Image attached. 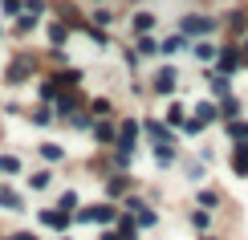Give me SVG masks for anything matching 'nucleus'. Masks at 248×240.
<instances>
[{
	"instance_id": "1",
	"label": "nucleus",
	"mask_w": 248,
	"mask_h": 240,
	"mask_svg": "<svg viewBox=\"0 0 248 240\" xmlns=\"http://www.w3.org/2000/svg\"><path fill=\"white\" fill-rule=\"evenodd\" d=\"M114 216H118V212H114L110 204H94V208H81L78 220H81V224H110Z\"/></svg>"
},
{
	"instance_id": "2",
	"label": "nucleus",
	"mask_w": 248,
	"mask_h": 240,
	"mask_svg": "<svg viewBox=\"0 0 248 240\" xmlns=\"http://www.w3.org/2000/svg\"><path fill=\"white\" fill-rule=\"evenodd\" d=\"M134 139H139V122L126 118V122H122V130H118V151L122 155H134Z\"/></svg>"
},
{
	"instance_id": "3",
	"label": "nucleus",
	"mask_w": 248,
	"mask_h": 240,
	"mask_svg": "<svg viewBox=\"0 0 248 240\" xmlns=\"http://www.w3.org/2000/svg\"><path fill=\"white\" fill-rule=\"evenodd\" d=\"M69 220H74V216H69L65 208H45V212H41V224H49V228H61V232L69 228Z\"/></svg>"
},
{
	"instance_id": "4",
	"label": "nucleus",
	"mask_w": 248,
	"mask_h": 240,
	"mask_svg": "<svg viewBox=\"0 0 248 240\" xmlns=\"http://www.w3.org/2000/svg\"><path fill=\"white\" fill-rule=\"evenodd\" d=\"M216 29L212 16H183V33H195V37H208Z\"/></svg>"
},
{
	"instance_id": "5",
	"label": "nucleus",
	"mask_w": 248,
	"mask_h": 240,
	"mask_svg": "<svg viewBox=\"0 0 248 240\" xmlns=\"http://www.w3.org/2000/svg\"><path fill=\"white\" fill-rule=\"evenodd\" d=\"M151 81H155V94H175V69H171V65H167V69H159Z\"/></svg>"
},
{
	"instance_id": "6",
	"label": "nucleus",
	"mask_w": 248,
	"mask_h": 240,
	"mask_svg": "<svg viewBox=\"0 0 248 240\" xmlns=\"http://www.w3.org/2000/svg\"><path fill=\"white\" fill-rule=\"evenodd\" d=\"M232 171L240 175V179L248 175V143H236L232 147Z\"/></svg>"
},
{
	"instance_id": "7",
	"label": "nucleus",
	"mask_w": 248,
	"mask_h": 240,
	"mask_svg": "<svg viewBox=\"0 0 248 240\" xmlns=\"http://www.w3.org/2000/svg\"><path fill=\"white\" fill-rule=\"evenodd\" d=\"M240 61H244V57H240V53H236V49H224V53H220V57H216V65H220V74H232V69H236V65H240Z\"/></svg>"
},
{
	"instance_id": "8",
	"label": "nucleus",
	"mask_w": 248,
	"mask_h": 240,
	"mask_svg": "<svg viewBox=\"0 0 248 240\" xmlns=\"http://www.w3.org/2000/svg\"><path fill=\"white\" fill-rule=\"evenodd\" d=\"M220 118L236 122V118H240V102H236V98H224V106H220Z\"/></svg>"
},
{
	"instance_id": "9",
	"label": "nucleus",
	"mask_w": 248,
	"mask_h": 240,
	"mask_svg": "<svg viewBox=\"0 0 248 240\" xmlns=\"http://www.w3.org/2000/svg\"><path fill=\"white\" fill-rule=\"evenodd\" d=\"M118 240H139V224H134L130 216H126V220L118 224Z\"/></svg>"
},
{
	"instance_id": "10",
	"label": "nucleus",
	"mask_w": 248,
	"mask_h": 240,
	"mask_svg": "<svg viewBox=\"0 0 248 240\" xmlns=\"http://www.w3.org/2000/svg\"><path fill=\"white\" fill-rule=\"evenodd\" d=\"M151 29H155V16H151V13H139V16H134V33H139V37L151 33Z\"/></svg>"
},
{
	"instance_id": "11",
	"label": "nucleus",
	"mask_w": 248,
	"mask_h": 240,
	"mask_svg": "<svg viewBox=\"0 0 248 240\" xmlns=\"http://www.w3.org/2000/svg\"><path fill=\"white\" fill-rule=\"evenodd\" d=\"M147 134H151L155 143H171V130H167V127H159V122H147Z\"/></svg>"
},
{
	"instance_id": "12",
	"label": "nucleus",
	"mask_w": 248,
	"mask_h": 240,
	"mask_svg": "<svg viewBox=\"0 0 248 240\" xmlns=\"http://www.w3.org/2000/svg\"><path fill=\"white\" fill-rule=\"evenodd\" d=\"M195 118H200V122H212V118H220V114H216L212 102H200V106H195Z\"/></svg>"
},
{
	"instance_id": "13",
	"label": "nucleus",
	"mask_w": 248,
	"mask_h": 240,
	"mask_svg": "<svg viewBox=\"0 0 248 240\" xmlns=\"http://www.w3.org/2000/svg\"><path fill=\"white\" fill-rule=\"evenodd\" d=\"M53 81H57V86H61V90H65V86H69V90H74V86H78V81H81V74H78V69H69V74H57Z\"/></svg>"
},
{
	"instance_id": "14",
	"label": "nucleus",
	"mask_w": 248,
	"mask_h": 240,
	"mask_svg": "<svg viewBox=\"0 0 248 240\" xmlns=\"http://www.w3.org/2000/svg\"><path fill=\"white\" fill-rule=\"evenodd\" d=\"M106 187H110V195H122V192H126V175H110Z\"/></svg>"
},
{
	"instance_id": "15",
	"label": "nucleus",
	"mask_w": 248,
	"mask_h": 240,
	"mask_svg": "<svg viewBox=\"0 0 248 240\" xmlns=\"http://www.w3.org/2000/svg\"><path fill=\"white\" fill-rule=\"evenodd\" d=\"M195 57H200V61H212V57H216V45H212V41H200V45H195Z\"/></svg>"
},
{
	"instance_id": "16",
	"label": "nucleus",
	"mask_w": 248,
	"mask_h": 240,
	"mask_svg": "<svg viewBox=\"0 0 248 240\" xmlns=\"http://www.w3.org/2000/svg\"><path fill=\"white\" fill-rule=\"evenodd\" d=\"M94 134L102 143H118V134H114V127H110V122H102V127H94Z\"/></svg>"
},
{
	"instance_id": "17",
	"label": "nucleus",
	"mask_w": 248,
	"mask_h": 240,
	"mask_svg": "<svg viewBox=\"0 0 248 240\" xmlns=\"http://www.w3.org/2000/svg\"><path fill=\"white\" fill-rule=\"evenodd\" d=\"M228 134H232L236 143H248V122H232V127H228Z\"/></svg>"
},
{
	"instance_id": "18",
	"label": "nucleus",
	"mask_w": 248,
	"mask_h": 240,
	"mask_svg": "<svg viewBox=\"0 0 248 240\" xmlns=\"http://www.w3.org/2000/svg\"><path fill=\"white\" fill-rule=\"evenodd\" d=\"M74 110H78V98H74V94H69V98L61 94V102H57V114H74Z\"/></svg>"
},
{
	"instance_id": "19",
	"label": "nucleus",
	"mask_w": 248,
	"mask_h": 240,
	"mask_svg": "<svg viewBox=\"0 0 248 240\" xmlns=\"http://www.w3.org/2000/svg\"><path fill=\"white\" fill-rule=\"evenodd\" d=\"M0 171H4V175H16V171H20V163L13 159V155H0Z\"/></svg>"
},
{
	"instance_id": "20",
	"label": "nucleus",
	"mask_w": 248,
	"mask_h": 240,
	"mask_svg": "<svg viewBox=\"0 0 248 240\" xmlns=\"http://www.w3.org/2000/svg\"><path fill=\"white\" fill-rule=\"evenodd\" d=\"M139 53H163V45H155V41L142 33V37H139Z\"/></svg>"
},
{
	"instance_id": "21",
	"label": "nucleus",
	"mask_w": 248,
	"mask_h": 240,
	"mask_svg": "<svg viewBox=\"0 0 248 240\" xmlns=\"http://www.w3.org/2000/svg\"><path fill=\"white\" fill-rule=\"evenodd\" d=\"M25 74H29V61H16V65L8 69V81H13V86H16V81L25 78Z\"/></svg>"
},
{
	"instance_id": "22",
	"label": "nucleus",
	"mask_w": 248,
	"mask_h": 240,
	"mask_svg": "<svg viewBox=\"0 0 248 240\" xmlns=\"http://www.w3.org/2000/svg\"><path fill=\"white\" fill-rule=\"evenodd\" d=\"M41 155H45L49 163H57L61 159V147H57V143H41Z\"/></svg>"
},
{
	"instance_id": "23",
	"label": "nucleus",
	"mask_w": 248,
	"mask_h": 240,
	"mask_svg": "<svg viewBox=\"0 0 248 240\" xmlns=\"http://www.w3.org/2000/svg\"><path fill=\"white\" fill-rule=\"evenodd\" d=\"M65 37H69V29H65V25H61V20H57V25H53V29H49V41H53V45H61V41H65Z\"/></svg>"
},
{
	"instance_id": "24",
	"label": "nucleus",
	"mask_w": 248,
	"mask_h": 240,
	"mask_svg": "<svg viewBox=\"0 0 248 240\" xmlns=\"http://www.w3.org/2000/svg\"><path fill=\"white\" fill-rule=\"evenodd\" d=\"M167 122H171V127H183V122H187V118H183V106H171L167 110Z\"/></svg>"
},
{
	"instance_id": "25",
	"label": "nucleus",
	"mask_w": 248,
	"mask_h": 240,
	"mask_svg": "<svg viewBox=\"0 0 248 240\" xmlns=\"http://www.w3.org/2000/svg\"><path fill=\"white\" fill-rule=\"evenodd\" d=\"M179 49H183V37H167L163 41V53H179Z\"/></svg>"
},
{
	"instance_id": "26",
	"label": "nucleus",
	"mask_w": 248,
	"mask_h": 240,
	"mask_svg": "<svg viewBox=\"0 0 248 240\" xmlns=\"http://www.w3.org/2000/svg\"><path fill=\"white\" fill-rule=\"evenodd\" d=\"M29 183H33L37 192H41V187H49V171H33V179H29Z\"/></svg>"
},
{
	"instance_id": "27",
	"label": "nucleus",
	"mask_w": 248,
	"mask_h": 240,
	"mask_svg": "<svg viewBox=\"0 0 248 240\" xmlns=\"http://www.w3.org/2000/svg\"><path fill=\"white\" fill-rule=\"evenodd\" d=\"M33 122H37V127H49V122H53V110H37Z\"/></svg>"
},
{
	"instance_id": "28",
	"label": "nucleus",
	"mask_w": 248,
	"mask_h": 240,
	"mask_svg": "<svg viewBox=\"0 0 248 240\" xmlns=\"http://www.w3.org/2000/svg\"><path fill=\"white\" fill-rule=\"evenodd\" d=\"M0 204H4V208H20V195H13V192H0Z\"/></svg>"
},
{
	"instance_id": "29",
	"label": "nucleus",
	"mask_w": 248,
	"mask_h": 240,
	"mask_svg": "<svg viewBox=\"0 0 248 240\" xmlns=\"http://www.w3.org/2000/svg\"><path fill=\"white\" fill-rule=\"evenodd\" d=\"M212 90L224 98V94H228V78H212Z\"/></svg>"
},
{
	"instance_id": "30",
	"label": "nucleus",
	"mask_w": 248,
	"mask_h": 240,
	"mask_svg": "<svg viewBox=\"0 0 248 240\" xmlns=\"http://www.w3.org/2000/svg\"><path fill=\"white\" fill-rule=\"evenodd\" d=\"M139 224H142V228L155 224V212H151V208H142V212H139Z\"/></svg>"
},
{
	"instance_id": "31",
	"label": "nucleus",
	"mask_w": 248,
	"mask_h": 240,
	"mask_svg": "<svg viewBox=\"0 0 248 240\" xmlns=\"http://www.w3.org/2000/svg\"><path fill=\"white\" fill-rule=\"evenodd\" d=\"M0 4H4L8 16H13V13H20V4H25V0H0Z\"/></svg>"
},
{
	"instance_id": "32",
	"label": "nucleus",
	"mask_w": 248,
	"mask_h": 240,
	"mask_svg": "<svg viewBox=\"0 0 248 240\" xmlns=\"http://www.w3.org/2000/svg\"><path fill=\"white\" fill-rule=\"evenodd\" d=\"M94 16H98V25H102V29H106V25H110V20H114V13H106V8H98V13H94Z\"/></svg>"
},
{
	"instance_id": "33",
	"label": "nucleus",
	"mask_w": 248,
	"mask_h": 240,
	"mask_svg": "<svg viewBox=\"0 0 248 240\" xmlns=\"http://www.w3.org/2000/svg\"><path fill=\"white\" fill-rule=\"evenodd\" d=\"M61 208H65V212H69V208H78V195H74V192H65V195H61Z\"/></svg>"
},
{
	"instance_id": "34",
	"label": "nucleus",
	"mask_w": 248,
	"mask_h": 240,
	"mask_svg": "<svg viewBox=\"0 0 248 240\" xmlns=\"http://www.w3.org/2000/svg\"><path fill=\"white\" fill-rule=\"evenodd\" d=\"M191 224L195 228H208V212H191Z\"/></svg>"
},
{
	"instance_id": "35",
	"label": "nucleus",
	"mask_w": 248,
	"mask_h": 240,
	"mask_svg": "<svg viewBox=\"0 0 248 240\" xmlns=\"http://www.w3.org/2000/svg\"><path fill=\"white\" fill-rule=\"evenodd\" d=\"M13 240H37V236H33V232H16Z\"/></svg>"
},
{
	"instance_id": "36",
	"label": "nucleus",
	"mask_w": 248,
	"mask_h": 240,
	"mask_svg": "<svg viewBox=\"0 0 248 240\" xmlns=\"http://www.w3.org/2000/svg\"><path fill=\"white\" fill-rule=\"evenodd\" d=\"M244 49H248V41H244ZM244 57H248V53H244Z\"/></svg>"
},
{
	"instance_id": "37",
	"label": "nucleus",
	"mask_w": 248,
	"mask_h": 240,
	"mask_svg": "<svg viewBox=\"0 0 248 240\" xmlns=\"http://www.w3.org/2000/svg\"><path fill=\"white\" fill-rule=\"evenodd\" d=\"M61 240H69V236H61Z\"/></svg>"
},
{
	"instance_id": "38",
	"label": "nucleus",
	"mask_w": 248,
	"mask_h": 240,
	"mask_svg": "<svg viewBox=\"0 0 248 240\" xmlns=\"http://www.w3.org/2000/svg\"><path fill=\"white\" fill-rule=\"evenodd\" d=\"M0 192H4V187H0Z\"/></svg>"
}]
</instances>
